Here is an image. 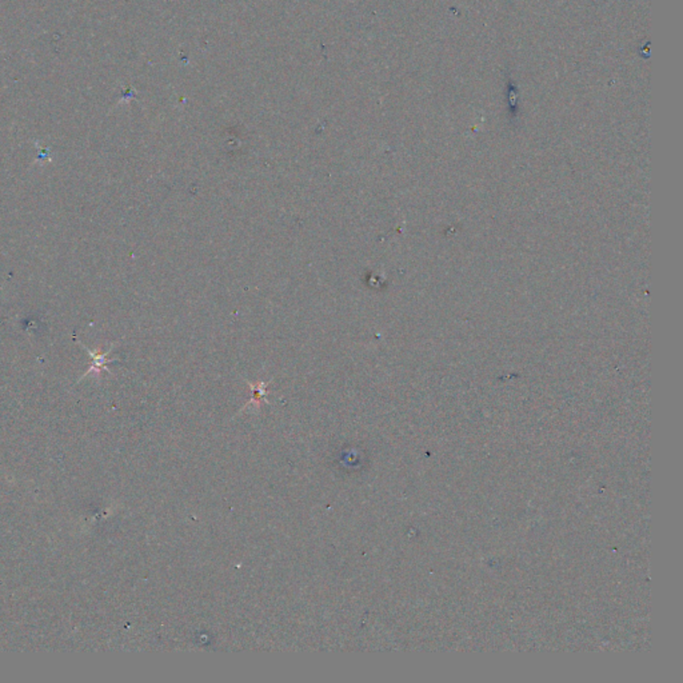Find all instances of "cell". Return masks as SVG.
Here are the masks:
<instances>
[{
    "label": "cell",
    "mask_w": 683,
    "mask_h": 683,
    "mask_svg": "<svg viewBox=\"0 0 683 683\" xmlns=\"http://www.w3.org/2000/svg\"><path fill=\"white\" fill-rule=\"evenodd\" d=\"M75 339H76V338H75ZM76 340H78V339H76ZM78 343H79V345H80V346H82V347H83V349H85V350H86V351L91 355V358H92V365H91V367H89V370L86 371V374L85 375H89V373H96V374H99L102 370H107V369H106V367H107V365L111 363V362H113V360H111V359L107 358L111 350H112V347L109 349V351L100 354L98 353V351H91L89 347H86V346H85L80 340H78Z\"/></svg>",
    "instance_id": "1"
}]
</instances>
